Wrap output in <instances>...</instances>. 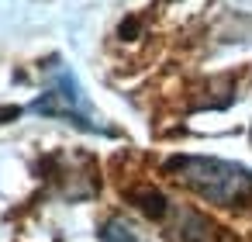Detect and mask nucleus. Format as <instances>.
<instances>
[{
	"mask_svg": "<svg viewBox=\"0 0 252 242\" xmlns=\"http://www.w3.org/2000/svg\"><path fill=\"white\" fill-rule=\"evenodd\" d=\"M166 170L197 197L218 207H252V170L214 156H173Z\"/></svg>",
	"mask_w": 252,
	"mask_h": 242,
	"instance_id": "nucleus-1",
	"label": "nucleus"
},
{
	"mask_svg": "<svg viewBox=\"0 0 252 242\" xmlns=\"http://www.w3.org/2000/svg\"><path fill=\"white\" fill-rule=\"evenodd\" d=\"M32 114H45V118H59V121H73L87 132H111L107 125H100V118L94 114L87 94L80 90L76 76L66 69V66H56L52 69V80L45 87V94L38 101H32L28 107Z\"/></svg>",
	"mask_w": 252,
	"mask_h": 242,
	"instance_id": "nucleus-2",
	"label": "nucleus"
},
{
	"mask_svg": "<svg viewBox=\"0 0 252 242\" xmlns=\"http://www.w3.org/2000/svg\"><path fill=\"white\" fill-rule=\"evenodd\" d=\"M104 242H142L138 239V232L128 225V221H121V218H111L107 225H104Z\"/></svg>",
	"mask_w": 252,
	"mask_h": 242,
	"instance_id": "nucleus-3",
	"label": "nucleus"
}]
</instances>
